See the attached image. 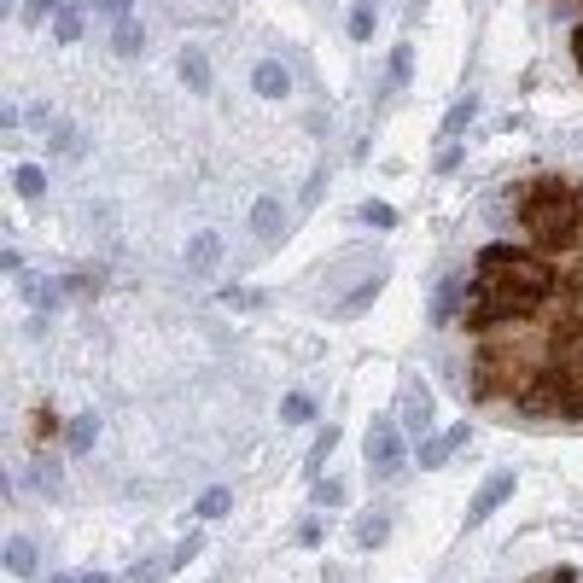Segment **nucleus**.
<instances>
[{
  "instance_id": "nucleus-33",
  "label": "nucleus",
  "mask_w": 583,
  "mask_h": 583,
  "mask_svg": "<svg viewBox=\"0 0 583 583\" xmlns=\"http://www.w3.org/2000/svg\"><path fill=\"white\" fill-rule=\"evenodd\" d=\"M94 12L117 24V18H129V12H135V0H94Z\"/></svg>"
},
{
  "instance_id": "nucleus-2",
  "label": "nucleus",
  "mask_w": 583,
  "mask_h": 583,
  "mask_svg": "<svg viewBox=\"0 0 583 583\" xmlns=\"http://www.w3.org/2000/svg\"><path fill=\"white\" fill-rule=\"evenodd\" d=\"M519 222H525V234L543 245V251L578 245V234H583V187L560 181V175L531 181V187L519 193Z\"/></svg>"
},
{
  "instance_id": "nucleus-21",
  "label": "nucleus",
  "mask_w": 583,
  "mask_h": 583,
  "mask_svg": "<svg viewBox=\"0 0 583 583\" xmlns=\"http://www.w3.org/2000/svg\"><path fill=\"white\" fill-rule=\"evenodd\" d=\"M53 41H59V47H76V41H82V12H76V6H65V12L53 18Z\"/></svg>"
},
{
  "instance_id": "nucleus-10",
  "label": "nucleus",
  "mask_w": 583,
  "mask_h": 583,
  "mask_svg": "<svg viewBox=\"0 0 583 583\" xmlns=\"http://www.w3.org/2000/svg\"><path fill=\"white\" fill-rule=\"evenodd\" d=\"M379 286H385V269H374V275L362 280L356 292H344L339 304H333V321H356V315H362V309H368V304L379 298Z\"/></svg>"
},
{
  "instance_id": "nucleus-13",
  "label": "nucleus",
  "mask_w": 583,
  "mask_h": 583,
  "mask_svg": "<svg viewBox=\"0 0 583 583\" xmlns=\"http://www.w3.org/2000/svg\"><path fill=\"white\" fill-rule=\"evenodd\" d=\"M181 82H187L193 94H210V59L199 47H181Z\"/></svg>"
},
{
  "instance_id": "nucleus-34",
  "label": "nucleus",
  "mask_w": 583,
  "mask_h": 583,
  "mask_svg": "<svg viewBox=\"0 0 583 583\" xmlns=\"http://www.w3.org/2000/svg\"><path fill=\"white\" fill-rule=\"evenodd\" d=\"M449 170H461V140H449L444 152H438V175H449Z\"/></svg>"
},
{
  "instance_id": "nucleus-17",
  "label": "nucleus",
  "mask_w": 583,
  "mask_h": 583,
  "mask_svg": "<svg viewBox=\"0 0 583 583\" xmlns=\"http://www.w3.org/2000/svg\"><path fill=\"white\" fill-rule=\"evenodd\" d=\"M473 117H479V94H461V100L444 111V140H455L467 123H473Z\"/></svg>"
},
{
  "instance_id": "nucleus-11",
  "label": "nucleus",
  "mask_w": 583,
  "mask_h": 583,
  "mask_svg": "<svg viewBox=\"0 0 583 583\" xmlns=\"http://www.w3.org/2000/svg\"><path fill=\"white\" fill-rule=\"evenodd\" d=\"M251 88H257L263 100H286V94H292V70L280 65V59H263V65L251 70Z\"/></svg>"
},
{
  "instance_id": "nucleus-27",
  "label": "nucleus",
  "mask_w": 583,
  "mask_h": 583,
  "mask_svg": "<svg viewBox=\"0 0 583 583\" xmlns=\"http://www.w3.org/2000/svg\"><path fill=\"white\" fill-rule=\"evenodd\" d=\"M30 479H35V490H41V496H59V484H65L53 461H35V473H30Z\"/></svg>"
},
{
  "instance_id": "nucleus-35",
  "label": "nucleus",
  "mask_w": 583,
  "mask_h": 583,
  "mask_svg": "<svg viewBox=\"0 0 583 583\" xmlns=\"http://www.w3.org/2000/svg\"><path fill=\"white\" fill-rule=\"evenodd\" d=\"M321 187H327V170L315 164V170H309V187H304V205H315V199H321Z\"/></svg>"
},
{
  "instance_id": "nucleus-38",
  "label": "nucleus",
  "mask_w": 583,
  "mask_h": 583,
  "mask_svg": "<svg viewBox=\"0 0 583 583\" xmlns=\"http://www.w3.org/2000/svg\"><path fill=\"white\" fill-rule=\"evenodd\" d=\"M47 583H88V578H47Z\"/></svg>"
},
{
  "instance_id": "nucleus-5",
  "label": "nucleus",
  "mask_w": 583,
  "mask_h": 583,
  "mask_svg": "<svg viewBox=\"0 0 583 583\" xmlns=\"http://www.w3.org/2000/svg\"><path fill=\"white\" fill-rule=\"evenodd\" d=\"M467 298H473L467 275H444L438 280V292H432V327H455L461 309H467Z\"/></svg>"
},
{
  "instance_id": "nucleus-3",
  "label": "nucleus",
  "mask_w": 583,
  "mask_h": 583,
  "mask_svg": "<svg viewBox=\"0 0 583 583\" xmlns=\"http://www.w3.org/2000/svg\"><path fill=\"white\" fill-rule=\"evenodd\" d=\"M409 432H403V420L397 414H374V426H368V473L374 479H397L403 467H409V444H403Z\"/></svg>"
},
{
  "instance_id": "nucleus-18",
  "label": "nucleus",
  "mask_w": 583,
  "mask_h": 583,
  "mask_svg": "<svg viewBox=\"0 0 583 583\" xmlns=\"http://www.w3.org/2000/svg\"><path fill=\"white\" fill-rule=\"evenodd\" d=\"M12 187H18V199H41L47 193V170L41 164H18L12 170Z\"/></svg>"
},
{
  "instance_id": "nucleus-22",
  "label": "nucleus",
  "mask_w": 583,
  "mask_h": 583,
  "mask_svg": "<svg viewBox=\"0 0 583 583\" xmlns=\"http://www.w3.org/2000/svg\"><path fill=\"white\" fill-rule=\"evenodd\" d=\"M333 449H339V426H327V432L315 438V449H309V479H321V467H327Z\"/></svg>"
},
{
  "instance_id": "nucleus-29",
  "label": "nucleus",
  "mask_w": 583,
  "mask_h": 583,
  "mask_svg": "<svg viewBox=\"0 0 583 583\" xmlns=\"http://www.w3.org/2000/svg\"><path fill=\"white\" fill-rule=\"evenodd\" d=\"M362 222H368V228H397V210L379 205V199H368V205H362Z\"/></svg>"
},
{
  "instance_id": "nucleus-36",
  "label": "nucleus",
  "mask_w": 583,
  "mask_h": 583,
  "mask_svg": "<svg viewBox=\"0 0 583 583\" xmlns=\"http://www.w3.org/2000/svg\"><path fill=\"white\" fill-rule=\"evenodd\" d=\"M53 432H59V420H53V414L41 409V414H35V438H41V444H47V438H53Z\"/></svg>"
},
{
  "instance_id": "nucleus-24",
  "label": "nucleus",
  "mask_w": 583,
  "mask_h": 583,
  "mask_svg": "<svg viewBox=\"0 0 583 583\" xmlns=\"http://www.w3.org/2000/svg\"><path fill=\"white\" fill-rule=\"evenodd\" d=\"M409 76H414V47H397V53H391V94L409 88Z\"/></svg>"
},
{
  "instance_id": "nucleus-37",
  "label": "nucleus",
  "mask_w": 583,
  "mask_h": 583,
  "mask_svg": "<svg viewBox=\"0 0 583 583\" xmlns=\"http://www.w3.org/2000/svg\"><path fill=\"white\" fill-rule=\"evenodd\" d=\"M572 65L583 70V24H578V30H572Z\"/></svg>"
},
{
  "instance_id": "nucleus-14",
  "label": "nucleus",
  "mask_w": 583,
  "mask_h": 583,
  "mask_svg": "<svg viewBox=\"0 0 583 583\" xmlns=\"http://www.w3.org/2000/svg\"><path fill=\"white\" fill-rule=\"evenodd\" d=\"M385 537H391V514H385V508H368V514L356 519V543H362V549H379Z\"/></svg>"
},
{
  "instance_id": "nucleus-23",
  "label": "nucleus",
  "mask_w": 583,
  "mask_h": 583,
  "mask_svg": "<svg viewBox=\"0 0 583 583\" xmlns=\"http://www.w3.org/2000/svg\"><path fill=\"white\" fill-rule=\"evenodd\" d=\"M47 146H53L59 158H76V152H82V129H76V123H53V140H47Z\"/></svg>"
},
{
  "instance_id": "nucleus-26",
  "label": "nucleus",
  "mask_w": 583,
  "mask_h": 583,
  "mask_svg": "<svg viewBox=\"0 0 583 583\" xmlns=\"http://www.w3.org/2000/svg\"><path fill=\"white\" fill-rule=\"evenodd\" d=\"M59 12H65L59 0H24V6H18V18H24V24H47V18H59Z\"/></svg>"
},
{
  "instance_id": "nucleus-28",
  "label": "nucleus",
  "mask_w": 583,
  "mask_h": 583,
  "mask_svg": "<svg viewBox=\"0 0 583 583\" xmlns=\"http://www.w3.org/2000/svg\"><path fill=\"white\" fill-rule=\"evenodd\" d=\"M344 496H350V490H344L339 479H315V502H321V508H344Z\"/></svg>"
},
{
  "instance_id": "nucleus-15",
  "label": "nucleus",
  "mask_w": 583,
  "mask_h": 583,
  "mask_svg": "<svg viewBox=\"0 0 583 583\" xmlns=\"http://www.w3.org/2000/svg\"><path fill=\"white\" fill-rule=\"evenodd\" d=\"M228 508H234V490H228V484H210L205 496L193 502V519H222Z\"/></svg>"
},
{
  "instance_id": "nucleus-1",
  "label": "nucleus",
  "mask_w": 583,
  "mask_h": 583,
  "mask_svg": "<svg viewBox=\"0 0 583 583\" xmlns=\"http://www.w3.org/2000/svg\"><path fill=\"white\" fill-rule=\"evenodd\" d=\"M554 263L543 251H525V245H484L479 263H473V298L461 309V327L467 333H496V327H519L531 321L537 309L554 298Z\"/></svg>"
},
{
  "instance_id": "nucleus-20",
  "label": "nucleus",
  "mask_w": 583,
  "mask_h": 583,
  "mask_svg": "<svg viewBox=\"0 0 583 583\" xmlns=\"http://www.w3.org/2000/svg\"><path fill=\"white\" fill-rule=\"evenodd\" d=\"M94 438H100V420H94V414H76V420H70V449H76V455H88Z\"/></svg>"
},
{
  "instance_id": "nucleus-12",
  "label": "nucleus",
  "mask_w": 583,
  "mask_h": 583,
  "mask_svg": "<svg viewBox=\"0 0 583 583\" xmlns=\"http://www.w3.org/2000/svg\"><path fill=\"white\" fill-rule=\"evenodd\" d=\"M111 53H117V59H140V53H146V24H140V18H117V24H111Z\"/></svg>"
},
{
  "instance_id": "nucleus-7",
  "label": "nucleus",
  "mask_w": 583,
  "mask_h": 583,
  "mask_svg": "<svg viewBox=\"0 0 583 583\" xmlns=\"http://www.w3.org/2000/svg\"><path fill=\"white\" fill-rule=\"evenodd\" d=\"M181 263H187V275H210V269L222 263V234H216V228L193 234V240H187V251H181Z\"/></svg>"
},
{
  "instance_id": "nucleus-19",
  "label": "nucleus",
  "mask_w": 583,
  "mask_h": 583,
  "mask_svg": "<svg viewBox=\"0 0 583 583\" xmlns=\"http://www.w3.org/2000/svg\"><path fill=\"white\" fill-rule=\"evenodd\" d=\"M374 24H379V6L374 0H356L350 6V41H374Z\"/></svg>"
},
{
  "instance_id": "nucleus-9",
  "label": "nucleus",
  "mask_w": 583,
  "mask_h": 583,
  "mask_svg": "<svg viewBox=\"0 0 583 583\" xmlns=\"http://www.w3.org/2000/svg\"><path fill=\"white\" fill-rule=\"evenodd\" d=\"M251 234L263 245H275L280 234H286V205H280V199H257V205H251Z\"/></svg>"
},
{
  "instance_id": "nucleus-25",
  "label": "nucleus",
  "mask_w": 583,
  "mask_h": 583,
  "mask_svg": "<svg viewBox=\"0 0 583 583\" xmlns=\"http://www.w3.org/2000/svg\"><path fill=\"white\" fill-rule=\"evenodd\" d=\"M309 414H315V403H309L304 391H292V397H286V403H280V420H286V426H304Z\"/></svg>"
},
{
  "instance_id": "nucleus-8",
  "label": "nucleus",
  "mask_w": 583,
  "mask_h": 583,
  "mask_svg": "<svg viewBox=\"0 0 583 583\" xmlns=\"http://www.w3.org/2000/svg\"><path fill=\"white\" fill-rule=\"evenodd\" d=\"M467 438H473V426H467V420H461V426H449V432H438V438H426V444H420V467H444V461L467 444Z\"/></svg>"
},
{
  "instance_id": "nucleus-4",
  "label": "nucleus",
  "mask_w": 583,
  "mask_h": 583,
  "mask_svg": "<svg viewBox=\"0 0 583 583\" xmlns=\"http://www.w3.org/2000/svg\"><path fill=\"white\" fill-rule=\"evenodd\" d=\"M397 420H403V432L409 438H432V420H438V403H432V385L426 379H414L409 391H403V409H397Z\"/></svg>"
},
{
  "instance_id": "nucleus-30",
  "label": "nucleus",
  "mask_w": 583,
  "mask_h": 583,
  "mask_svg": "<svg viewBox=\"0 0 583 583\" xmlns=\"http://www.w3.org/2000/svg\"><path fill=\"white\" fill-rule=\"evenodd\" d=\"M199 549H205V537H187V543H175V549H170V566L181 572L187 560H199Z\"/></svg>"
},
{
  "instance_id": "nucleus-16",
  "label": "nucleus",
  "mask_w": 583,
  "mask_h": 583,
  "mask_svg": "<svg viewBox=\"0 0 583 583\" xmlns=\"http://www.w3.org/2000/svg\"><path fill=\"white\" fill-rule=\"evenodd\" d=\"M6 572H12V578H30L35 572V543L30 537H6Z\"/></svg>"
},
{
  "instance_id": "nucleus-31",
  "label": "nucleus",
  "mask_w": 583,
  "mask_h": 583,
  "mask_svg": "<svg viewBox=\"0 0 583 583\" xmlns=\"http://www.w3.org/2000/svg\"><path fill=\"white\" fill-rule=\"evenodd\" d=\"M222 304H228V309H257V304H263V292H245V286H228V292H222Z\"/></svg>"
},
{
  "instance_id": "nucleus-6",
  "label": "nucleus",
  "mask_w": 583,
  "mask_h": 583,
  "mask_svg": "<svg viewBox=\"0 0 583 583\" xmlns=\"http://www.w3.org/2000/svg\"><path fill=\"white\" fill-rule=\"evenodd\" d=\"M508 496H514V473H496V479H484V484H479V496L467 502V525H484V519L496 514V508H502Z\"/></svg>"
},
{
  "instance_id": "nucleus-32",
  "label": "nucleus",
  "mask_w": 583,
  "mask_h": 583,
  "mask_svg": "<svg viewBox=\"0 0 583 583\" xmlns=\"http://www.w3.org/2000/svg\"><path fill=\"white\" fill-rule=\"evenodd\" d=\"M170 572L175 566H170V554H164V560H152V566H135V583H164Z\"/></svg>"
}]
</instances>
